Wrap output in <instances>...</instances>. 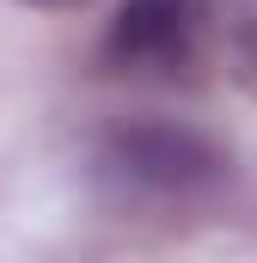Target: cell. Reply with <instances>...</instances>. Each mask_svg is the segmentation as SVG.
Returning <instances> with one entry per match:
<instances>
[{
    "label": "cell",
    "instance_id": "1",
    "mask_svg": "<svg viewBox=\"0 0 257 263\" xmlns=\"http://www.w3.org/2000/svg\"><path fill=\"white\" fill-rule=\"evenodd\" d=\"M92 172L104 196L141 214H190L227 184V153L184 123H123L98 141Z\"/></svg>",
    "mask_w": 257,
    "mask_h": 263
},
{
    "label": "cell",
    "instance_id": "4",
    "mask_svg": "<svg viewBox=\"0 0 257 263\" xmlns=\"http://www.w3.org/2000/svg\"><path fill=\"white\" fill-rule=\"evenodd\" d=\"M31 6H49V12H67V6H92V0H31Z\"/></svg>",
    "mask_w": 257,
    "mask_h": 263
},
{
    "label": "cell",
    "instance_id": "2",
    "mask_svg": "<svg viewBox=\"0 0 257 263\" xmlns=\"http://www.w3.org/2000/svg\"><path fill=\"white\" fill-rule=\"evenodd\" d=\"M214 55V0H123L104 31V67L123 80H190Z\"/></svg>",
    "mask_w": 257,
    "mask_h": 263
},
{
    "label": "cell",
    "instance_id": "3",
    "mask_svg": "<svg viewBox=\"0 0 257 263\" xmlns=\"http://www.w3.org/2000/svg\"><path fill=\"white\" fill-rule=\"evenodd\" d=\"M214 49H227L233 73L257 92V0H214Z\"/></svg>",
    "mask_w": 257,
    "mask_h": 263
}]
</instances>
